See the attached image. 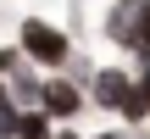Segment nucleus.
<instances>
[{
  "label": "nucleus",
  "instance_id": "9",
  "mask_svg": "<svg viewBox=\"0 0 150 139\" xmlns=\"http://www.w3.org/2000/svg\"><path fill=\"white\" fill-rule=\"evenodd\" d=\"M100 139H122V134H100Z\"/></svg>",
  "mask_w": 150,
  "mask_h": 139
},
{
  "label": "nucleus",
  "instance_id": "6",
  "mask_svg": "<svg viewBox=\"0 0 150 139\" xmlns=\"http://www.w3.org/2000/svg\"><path fill=\"white\" fill-rule=\"evenodd\" d=\"M56 117L45 111V106H28L22 111V128H17V139H56V128H50Z\"/></svg>",
  "mask_w": 150,
  "mask_h": 139
},
{
  "label": "nucleus",
  "instance_id": "4",
  "mask_svg": "<svg viewBox=\"0 0 150 139\" xmlns=\"http://www.w3.org/2000/svg\"><path fill=\"white\" fill-rule=\"evenodd\" d=\"M45 111H50L56 123H72V117L83 111V89H78L72 78H50V84H45Z\"/></svg>",
  "mask_w": 150,
  "mask_h": 139
},
{
  "label": "nucleus",
  "instance_id": "1",
  "mask_svg": "<svg viewBox=\"0 0 150 139\" xmlns=\"http://www.w3.org/2000/svg\"><path fill=\"white\" fill-rule=\"evenodd\" d=\"M17 45H22V56L39 61V67H67V61H72V39H67L56 22H45V17H28V22L17 28Z\"/></svg>",
  "mask_w": 150,
  "mask_h": 139
},
{
  "label": "nucleus",
  "instance_id": "2",
  "mask_svg": "<svg viewBox=\"0 0 150 139\" xmlns=\"http://www.w3.org/2000/svg\"><path fill=\"white\" fill-rule=\"evenodd\" d=\"M150 0H117L111 11H106V39L117 45V50H134V39H139V17H145Z\"/></svg>",
  "mask_w": 150,
  "mask_h": 139
},
{
  "label": "nucleus",
  "instance_id": "7",
  "mask_svg": "<svg viewBox=\"0 0 150 139\" xmlns=\"http://www.w3.org/2000/svg\"><path fill=\"white\" fill-rule=\"evenodd\" d=\"M122 117H128V123H145V117H150V89L139 84V78H134V95L122 100Z\"/></svg>",
  "mask_w": 150,
  "mask_h": 139
},
{
  "label": "nucleus",
  "instance_id": "8",
  "mask_svg": "<svg viewBox=\"0 0 150 139\" xmlns=\"http://www.w3.org/2000/svg\"><path fill=\"white\" fill-rule=\"evenodd\" d=\"M56 139H78V134H72V128H61V134H56Z\"/></svg>",
  "mask_w": 150,
  "mask_h": 139
},
{
  "label": "nucleus",
  "instance_id": "3",
  "mask_svg": "<svg viewBox=\"0 0 150 139\" xmlns=\"http://www.w3.org/2000/svg\"><path fill=\"white\" fill-rule=\"evenodd\" d=\"M89 95H95V106H106V111H122V100L134 95V72H122V67H100Z\"/></svg>",
  "mask_w": 150,
  "mask_h": 139
},
{
  "label": "nucleus",
  "instance_id": "5",
  "mask_svg": "<svg viewBox=\"0 0 150 139\" xmlns=\"http://www.w3.org/2000/svg\"><path fill=\"white\" fill-rule=\"evenodd\" d=\"M45 84H50V78H33V72L17 61V72H11V95H17V106H45Z\"/></svg>",
  "mask_w": 150,
  "mask_h": 139
}]
</instances>
